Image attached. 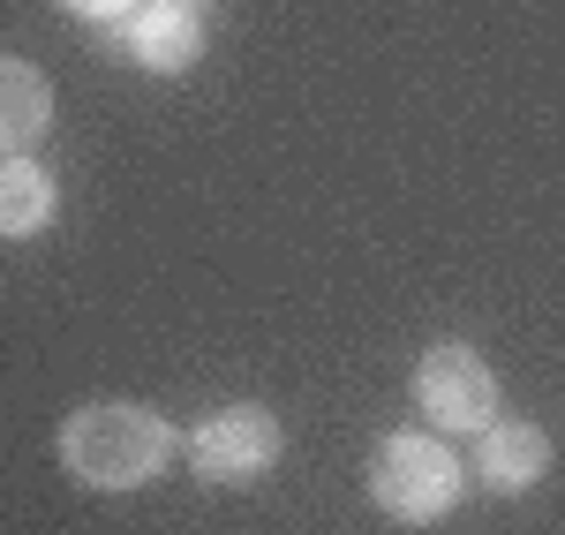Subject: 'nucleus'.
Instances as JSON below:
<instances>
[{
	"mask_svg": "<svg viewBox=\"0 0 565 535\" xmlns=\"http://www.w3.org/2000/svg\"><path fill=\"white\" fill-rule=\"evenodd\" d=\"M53 121V90L31 61H15V53H0V151H15V143H31V136Z\"/></svg>",
	"mask_w": 565,
	"mask_h": 535,
	"instance_id": "7",
	"label": "nucleus"
},
{
	"mask_svg": "<svg viewBox=\"0 0 565 535\" xmlns=\"http://www.w3.org/2000/svg\"><path fill=\"white\" fill-rule=\"evenodd\" d=\"M181 8H196V0H181Z\"/></svg>",
	"mask_w": 565,
	"mask_h": 535,
	"instance_id": "10",
	"label": "nucleus"
},
{
	"mask_svg": "<svg viewBox=\"0 0 565 535\" xmlns=\"http://www.w3.org/2000/svg\"><path fill=\"white\" fill-rule=\"evenodd\" d=\"M370 497L385 505L392 521H437V513H452V497H460V460L437 446V438H407V430H392L377 460H370Z\"/></svg>",
	"mask_w": 565,
	"mask_h": 535,
	"instance_id": "2",
	"label": "nucleus"
},
{
	"mask_svg": "<svg viewBox=\"0 0 565 535\" xmlns=\"http://www.w3.org/2000/svg\"><path fill=\"white\" fill-rule=\"evenodd\" d=\"M121 45H129L151 76H181V68L204 53V31H196V8H181V0H151V8H136L129 23H121Z\"/></svg>",
	"mask_w": 565,
	"mask_h": 535,
	"instance_id": "5",
	"label": "nucleus"
},
{
	"mask_svg": "<svg viewBox=\"0 0 565 535\" xmlns=\"http://www.w3.org/2000/svg\"><path fill=\"white\" fill-rule=\"evenodd\" d=\"M167 452H174V422L151 415V407H136V400H90L61 422V460L90 491H136V483H151L167 468Z\"/></svg>",
	"mask_w": 565,
	"mask_h": 535,
	"instance_id": "1",
	"label": "nucleus"
},
{
	"mask_svg": "<svg viewBox=\"0 0 565 535\" xmlns=\"http://www.w3.org/2000/svg\"><path fill=\"white\" fill-rule=\"evenodd\" d=\"M68 8H76V15H121L129 0H68Z\"/></svg>",
	"mask_w": 565,
	"mask_h": 535,
	"instance_id": "9",
	"label": "nucleus"
},
{
	"mask_svg": "<svg viewBox=\"0 0 565 535\" xmlns=\"http://www.w3.org/2000/svg\"><path fill=\"white\" fill-rule=\"evenodd\" d=\"M543 468H551V438H543L535 422H482L476 475L490 491H527Z\"/></svg>",
	"mask_w": 565,
	"mask_h": 535,
	"instance_id": "6",
	"label": "nucleus"
},
{
	"mask_svg": "<svg viewBox=\"0 0 565 535\" xmlns=\"http://www.w3.org/2000/svg\"><path fill=\"white\" fill-rule=\"evenodd\" d=\"M271 460H279V415L271 407H218L189 438V468L204 483H249Z\"/></svg>",
	"mask_w": 565,
	"mask_h": 535,
	"instance_id": "3",
	"label": "nucleus"
},
{
	"mask_svg": "<svg viewBox=\"0 0 565 535\" xmlns=\"http://www.w3.org/2000/svg\"><path fill=\"white\" fill-rule=\"evenodd\" d=\"M415 400L437 430H482L498 415V377L476 347H430L415 370Z\"/></svg>",
	"mask_w": 565,
	"mask_h": 535,
	"instance_id": "4",
	"label": "nucleus"
},
{
	"mask_svg": "<svg viewBox=\"0 0 565 535\" xmlns=\"http://www.w3.org/2000/svg\"><path fill=\"white\" fill-rule=\"evenodd\" d=\"M53 220V181L31 159H0V234H39Z\"/></svg>",
	"mask_w": 565,
	"mask_h": 535,
	"instance_id": "8",
	"label": "nucleus"
}]
</instances>
